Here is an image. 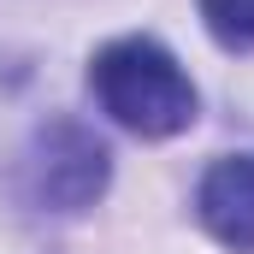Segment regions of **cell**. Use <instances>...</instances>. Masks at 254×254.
I'll list each match as a JSON object with an SVG mask.
<instances>
[{
	"label": "cell",
	"instance_id": "6da1fadb",
	"mask_svg": "<svg viewBox=\"0 0 254 254\" xmlns=\"http://www.w3.org/2000/svg\"><path fill=\"white\" fill-rule=\"evenodd\" d=\"M89 89L113 125H125L142 142H166L195 125V83L178 54L154 36H119L89 60Z\"/></svg>",
	"mask_w": 254,
	"mask_h": 254
},
{
	"label": "cell",
	"instance_id": "7a4b0ae2",
	"mask_svg": "<svg viewBox=\"0 0 254 254\" xmlns=\"http://www.w3.org/2000/svg\"><path fill=\"white\" fill-rule=\"evenodd\" d=\"M113 184L107 142L77 119H48L24 136L12 160V195L36 213H83Z\"/></svg>",
	"mask_w": 254,
	"mask_h": 254
},
{
	"label": "cell",
	"instance_id": "3957f363",
	"mask_svg": "<svg viewBox=\"0 0 254 254\" xmlns=\"http://www.w3.org/2000/svg\"><path fill=\"white\" fill-rule=\"evenodd\" d=\"M195 213L201 225L225 243V249L249 254L254 249V160L249 154H231V160H213L195 184Z\"/></svg>",
	"mask_w": 254,
	"mask_h": 254
},
{
	"label": "cell",
	"instance_id": "277c9868",
	"mask_svg": "<svg viewBox=\"0 0 254 254\" xmlns=\"http://www.w3.org/2000/svg\"><path fill=\"white\" fill-rule=\"evenodd\" d=\"M195 6L225 54H254V0H195Z\"/></svg>",
	"mask_w": 254,
	"mask_h": 254
}]
</instances>
